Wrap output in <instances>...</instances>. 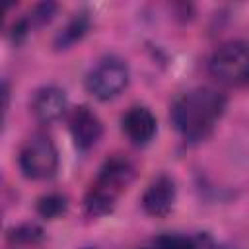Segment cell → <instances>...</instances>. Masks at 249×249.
Instances as JSON below:
<instances>
[{
    "label": "cell",
    "instance_id": "3957f363",
    "mask_svg": "<svg viewBox=\"0 0 249 249\" xmlns=\"http://www.w3.org/2000/svg\"><path fill=\"white\" fill-rule=\"evenodd\" d=\"M18 161L21 173L27 179L33 181L49 179L58 169V150L49 134L35 132L23 142Z\"/></svg>",
    "mask_w": 249,
    "mask_h": 249
},
{
    "label": "cell",
    "instance_id": "5b68a950",
    "mask_svg": "<svg viewBox=\"0 0 249 249\" xmlns=\"http://www.w3.org/2000/svg\"><path fill=\"white\" fill-rule=\"evenodd\" d=\"M68 126H70V136L74 140V146L82 152L91 150L101 140V134H103L101 119L88 105H80L72 111Z\"/></svg>",
    "mask_w": 249,
    "mask_h": 249
},
{
    "label": "cell",
    "instance_id": "8992f818",
    "mask_svg": "<svg viewBox=\"0 0 249 249\" xmlns=\"http://www.w3.org/2000/svg\"><path fill=\"white\" fill-rule=\"evenodd\" d=\"M175 181L169 175H158L142 195V208L154 218H165L175 204Z\"/></svg>",
    "mask_w": 249,
    "mask_h": 249
},
{
    "label": "cell",
    "instance_id": "8fae6325",
    "mask_svg": "<svg viewBox=\"0 0 249 249\" xmlns=\"http://www.w3.org/2000/svg\"><path fill=\"white\" fill-rule=\"evenodd\" d=\"M89 29V16L86 12H80L76 14L54 37L53 45L56 51H62V49H70L72 45H76Z\"/></svg>",
    "mask_w": 249,
    "mask_h": 249
},
{
    "label": "cell",
    "instance_id": "9c48e42d",
    "mask_svg": "<svg viewBox=\"0 0 249 249\" xmlns=\"http://www.w3.org/2000/svg\"><path fill=\"white\" fill-rule=\"evenodd\" d=\"M134 179V165L128 158L124 156H111L109 160H105V163L99 169V175L95 179L93 185L113 193V195H121Z\"/></svg>",
    "mask_w": 249,
    "mask_h": 249
},
{
    "label": "cell",
    "instance_id": "52a82bcc",
    "mask_svg": "<svg viewBox=\"0 0 249 249\" xmlns=\"http://www.w3.org/2000/svg\"><path fill=\"white\" fill-rule=\"evenodd\" d=\"M66 107H68L66 91L54 84L39 88L31 99V111H33L35 119L45 124L58 121L66 113Z\"/></svg>",
    "mask_w": 249,
    "mask_h": 249
},
{
    "label": "cell",
    "instance_id": "4fadbf2b",
    "mask_svg": "<svg viewBox=\"0 0 249 249\" xmlns=\"http://www.w3.org/2000/svg\"><path fill=\"white\" fill-rule=\"evenodd\" d=\"M66 206H68V202H66L64 195L49 193L37 200V214L45 220H54L66 212Z\"/></svg>",
    "mask_w": 249,
    "mask_h": 249
},
{
    "label": "cell",
    "instance_id": "7a4b0ae2",
    "mask_svg": "<svg viewBox=\"0 0 249 249\" xmlns=\"http://www.w3.org/2000/svg\"><path fill=\"white\" fill-rule=\"evenodd\" d=\"M208 70L212 78L230 88L249 84V45L245 41L222 43L210 56Z\"/></svg>",
    "mask_w": 249,
    "mask_h": 249
},
{
    "label": "cell",
    "instance_id": "7c38bea8",
    "mask_svg": "<svg viewBox=\"0 0 249 249\" xmlns=\"http://www.w3.org/2000/svg\"><path fill=\"white\" fill-rule=\"evenodd\" d=\"M43 237H45L43 228L33 222H23V224H18L12 230H8V241L14 245H23V247L37 245L43 241Z\"/></svg>",
    "mask_w": 249,
    "mask_h": 249
},
{
    "label": "cell",
    "instance_id": "30bf717a",
    "mask_svg": "<svg viewBox=\"0 0 249 249\" xmlns=\"http://www.w3.org/2000/svg\"><path fill=\"white\" fill-rule=\"evenodd\" d=\"M117 195L97 187V185H91V189L86 193L84 196V212L86 216L89 218H101V216H107L113 212L115 204H117Z\"/></svg>",
    "mask_w": 249,
    "mask_h": 249
},
{
    "label": "cell",
    "instance_id": "2e32d148",
    "mask_svg": "<svg viewBox=\"0 0 249 249\" xmlns=\"http://www.w3.org/2000/svg\"><path fill=\"white\" fill-rule=\"evenodd\" d=\"M140 249H154V247H140Z\"/></svg>",
    "mask_w": 249,
    "mask_h": 249
},
{
    "label": "cell",
    "instance_id": "ba28073f",
    "mask_svg": "<svg viewBox=\"0 0 249 249\" xmlns=\"http://www.w3.org/2000/svg\"><path fill=\"white\" fill-rule=\"evenodd\" d=\"M121 126H123V132L126 134V138L134 146L150 144L158 132V121H156L154 113L142 105L130 107L121 119Z\"/></svg>",
    "mask_w": 249,
    "mask_h": 249
},
{
    "label": "cell",
    "instance_id": "9a60e30c",
    "mask_svg": "<svg viewBox=\"0 0 249 249\" xmlns=\"http://www.w3.org/2000/svg\"><path fill=\"white\" fill-rule=\"evenodd\" d=\"M56 8H58V6H56L54 2H41V4H37V6L27 14V19H29L31 27H33V25H45V23H49V21L53 19Z\"/></svg>",
    "mask_w": 249,
    "mask_h": 249
},
{
    "label": "cell",
    "instance_id": "5bb4252c",
    "mask_svg": "<svg viewBox=\"0 0 249 249\" xmlns=\"http://www.w3.org/2000/svg\"><path fill=\"white\" fill-rule=\"evenodd\" d=\"M154 249H198L196 243L187 235L163 233L154 239Z\"/></svg>",
    "mask_w": 249,
    "mask_h": 249
},
{
    "label": "cell",
    "instance_id": "6da1fadb",
    "mask_svg": "<svg viewBox=\"0 0 249 249\" xmlns=\"http://www.w3.org/2000/svg\"><path fill=\"white\" fill-rule=\"evenodd\" d=\"M226 95L214 88H195L181 93L171 105V121L189 144L212 134L226 111Z\"/></svg>",
    "mask_w": 249,
    "mask_h": 249
},
{
    "label": "cell",
    "instance_id": "277c9868",
    "mask_svg": "<svg viewBox=\"0 0 249 249\" xmlns=\"http://www.w3.org/2000/svg\"><path fill=\"white\" fill-rule=\"evenodd\" d=\"M130 70L123 58H101L86 76V89L99 101L115 99L128 86Z\"/></svg>",
    "mask_w": 249,
    "mask_h": 249
}]
</instances>
